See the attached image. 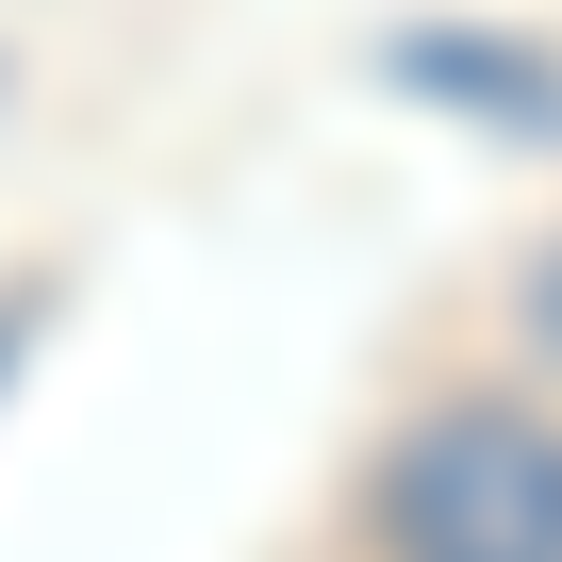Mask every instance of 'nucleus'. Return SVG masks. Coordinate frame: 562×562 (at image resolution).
Wrapping results in <instances>:
<instances>
[{
  "mask_svg": "<svg viewBox=\"0 0 562 562\" xmlns=\"http://www.w3.org/2000/svg\"><path fill=\"white\" fill-rule=\"evenodd\" d=\"M381 562H562V430L513 397H447L381 463Z\"/></svg>",
  "mask_w": 562,
  "mask_h": 562,
  "instance_id": "nucleus-1",
  "label": "nucleus"
},
{
  "mask_svg": "<svg viewBox=\"0 0 562 562\" xmlns=\"http://www.w3.org/2000/svg\"><path fill=\"white\" fill-rule=\"evenodd\" d=\"M397 67H414V83H447V100H496L513 133H562V83H546L529 50H463V34H414Z\"/></svg>",
  "mask_w": 562,
  "mask_h": 562,
  "instance_id": "nucleus-2",
  "label": "nucleus"
},
{
  "mask_svg": "<svg viewBox=\"0 0 562 562\" xmlns=\"http://www.w3.org/2000/svg\"><path fill=\"white\" fill-rule=\"evenodd\" d=\"M0 364H18V331H0Z\"/></svg>",
  "mask_w": 562,
  "mask_h": 562,
  "instance_id": "nucleus-3",
  "label": "nucleus"
},
{
  "mask_svg": "<svg viewBox=\"0 0 562 562\" xmlns=\"http://www.w3.org/2000/svg\"><path fill=\"white\" fill-rule=\"evenodd\" d=\"M546 299H562V281H546Z\"/></svg>",
  "mask_w": 562,
  "mask_h": 562,
  "instance_id": "nucleus-4",
  "label": "nucleus"
}]
</instances>
